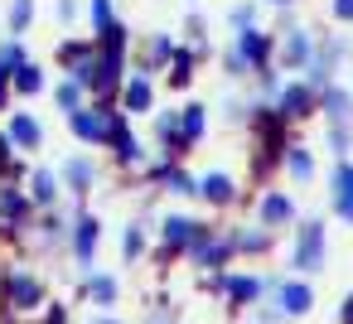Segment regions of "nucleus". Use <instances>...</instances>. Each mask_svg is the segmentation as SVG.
<instances>
[{
	"instance_id": "c85d7f7f",
	"label": "nucleus",
	"mask_w": 353,
	"mask_h": 324,
	"mask_svg": "<svg viewBox=\"0 0 353 324\" xmlns=\"http://www.w3.org/2000/svg\"><path fill=\"white\" fill-rule=\"evenodd\" d=\"M141 247H145V237H141V227H126V242H121V252H126V261H136V256H141Z\"/></svg>"
},
{
	"instance_id": "9b49d317",
	"label": "nucleus",
	"mask_w": 353,
	"mask_h": 324,
	"mask_svg": "<svg viewBox=\"0 0 353 324\" xmlns=\"http://www.w3.org/2000/svg\"><path fill=\"white\" fill-rule=\"evenodd\" d=\"M25 223V199L15 189H0V232H10Z\"/></svg>"
},
{
	"instance_id": "0eeeda50",
	"label": "nucleus",
	"mask_w": 353,
	"mask_h": 324,
	"mask_svg": "<svg viewBox=\"0 0 353 324\" xmlns=\"http://www.w3.org/2000/svg\"><path fill=\"white\" fill-rule=\"evenodd\" d=\"M63 59H73V83H78V88H92V78H97V59H102V54L78 49V44H63Z\"/></svg>"
},
{
	"instance_id": "72a5a7b5",
	"label": "nucleus",
	"mask_w": 353,
	"mask_h": 324,
	"mask_svg": "<svg viewBox=\"0 0 353 324\" xmlns=\"http://www.w3.org/2000/svg\"><path fill=\"white\" fill-rule=\"evenodd\" d=\"M92 20H97V30L112 25V0H92Z\"/></svg>"
},
{
	"instance_id": "aec40b11",
	"label": "nucleus",
	"mask_w": 353,
	"mask_h": 324,
	"mask_svg": "<svg viewBox=\"0 0 353 324\" xmlns=\"http://www.w3.org/2000/svg\"><path fill=\"white\" fill-rule=\"evenodd\" d=\"M126 107L131 112H145L150 107V78H131L126 83Z\"/></svg>"
},
{
	"instance_id": "7c9ffc66",
	"label": "nucleus",
	"mask_w": 353,
	"mask_h": 324,
	"mask_svg": "<svg viewBox=\"0 0 353 324\" xmlns=\"http://www.w3.org/2000/svg\"><path fill=\"white\" fill-rule=\"evenodd\" d=\"M78 92H83L78 83H63V88H59V107H63V112H78Z\"/></svg>"
},
{
	"instance_id": "4468645a",
	"label": "nucleus",
	"mask_w": 353,
	"mask_h": 324,
	"mask_svg": "<svg viewBox=\"0 0 353 324\" xmlns=\"http://www.w3.org/2000/svg\"><path fill=\"white\" fill-rule=\"evenodd\" d=\"M199 194H203L208 203H232V199H237V189H232L228 174H208V179L199 184Z\"/></svg>"
},
{
	"instance_id": "423d86ee",
	"label": "nucleus",
	"mask_w": 353,
	"mask_h": 324,
	"mask_svg": "<svg viewBox=\"0 0 353 324\" xmlns=\"http://www.w3.org/2000/svg\"><path fill=\"white\" fill-rule=\"evenodd\" d=\"M218 285H223L218 295H228L232 305H252V300H256V295L266 290V285H261L256 276H218Z\"/></svg>"
},
{
	"instance_id": "a878e982",
	"label": "nucleus",
	"mask_w": 353,
	"mask_h": 324,
	"mask_svg": "<svg viewBox=\"0 0 353 324\" xmlns=\"http://www.w3.org/2000/svg\"><path fill=\"white\" fill-rule=\"evenodd\" d=\"M30 15H34V0H15V6H10V30L15 34L30 30Z\"/></svg>"
},
{
	"instance_id": "e433bc0d",
	"label": "nucleus",
	"mask_w": 353,
	"mask_h": 324,
	"mask_svg": "<svg viewBox=\"0 0 353 324\" xmlns=\"http://www.w3.org/2000/svg\"><path fill=\"white\" fill-rule=\"evenodd\" d=\"M339 194H353V170H348V165L339 170Z\"/></svg>"
},
{
	"instance_id": "2eb2a0df",
	"label": "nucleus",
	"mask_w": 353,
	"mask_h": 324,
	"mask_svg": "<svg viewBox=\"0 0 353 324\" xmlns=\"http://www.w3.org/2000/svg\"><path fill=\"white\" fill-rule=\"evenodd\" d=\"M83 290H88L97 305H117V295H121L117 276H88V281H83Z\"/></svg>"
},
{
	"instance_id": "39448f33",
	"label": "nucleus",
	"mask_w": 353,
	"mask_h": 324,
	"mask_svg": "<svg viewBox=\"0 0 353 324\" xmlns=\"http://www.w3.org/2000/svg\"><path fill=\"white\" fill-rule=\"evenodd\" d=\"M203 232H208V227L194 223V218H165V247H170V252H189Z\"/></svg>"
},
{
	"instance_id": "4be33fe9",
	"label": "nucleus",
	"mask_w": 353,
	"mask_h": 324,
	"mask_svg": "<svg viewBox=\"0 0 353 324\" xmlns=\"http://www.w3.org/2000/svg\"><path fill=\"white\" fill-rule=\"evenodd\" d=\"M261 218H266V223H285V218H290V199H285V194H266V199H261Z\"/></svg>"
},
{
	"instance_id": "a211bd4d",
	"label": "nucleus",
	"mask_w": 353,
	"mask_h": 324,
	"mask_svg": "<svg viewBox=\"0 0 353 324\" xmlns=\"http://www.w3.org/2000/svg\"><path fill=\"white\" fill-rule=\"evenodd\" d=\"M160 136H165V150H170V160H179V155H184V150H189V141H184V136H179V121H174V117H170V112H165V117H160Z\"/></svg>"
},
{
	"instance_id": "7ed1b4c3",
	"label": "nucleus",
	"mask_w": 353,
	"mask_h": 324,
	"mask_svg": "<svg viewBox=\"0 0 353 324\" xmlns=\"http://www.w3.org/2000/svg\"><path fill=\"white\" fill-rule=\"evenodd\" d=\"M324 261V227L319 223H310V227H300V242H295V266L300 271H314Z\"/></svg>"
},
{
	"instance_id": "c756f323",
	"label": "nucleus",
	"mask_w": 353,
	"mask_h": 324,
	"mask_svg": "<svg viewBox=\"0 0 353 324\" xmlns=\"http://www.w3.org/2000/svg\"><path fill=\"white\" fill-rule=\"evenodd\" d=\"M305 54H310V39H305V34H290V44H285V59H290V63H300Z\"/></svg>"
},
{
	"instance_id": "1a4fd4ad",
	"label": "nucleus",
	"mask_w": 353,
	"mask_h": 324,
	"mask_svg": "<svg viewBox=\"0 0 353 324\" xmlns=\"http://www.w3.org/2000/svg\"><path fill=\"white\" fill-rule=\"evenodd\" d=\"M276 295H281V314H310V305H314V290L305 281H285Z\"/></svg>"
},
{
	"instance_id": "b1692460",
	"label": "nucleus",
	"mask_w": 353,
	"mask_h": 324,
	"mask_svg": "<svg viewBox=\"0 0 353 324\" xmlns=\"http://www.w3.org/2000/svg\"><path fill=\"white\" fill-rule=\"evenodd\" d=\"M63 174H68V184H73V189H83V184H92V160H68V165H63Z\"/></svg>"
},
{
	"instance_id": "6e6552de",
	"label": "nucleus",
	"mask_w": 353,
	"mask_h": 324,
	"mask_svg": "<svg viewBox=\"0 0 353 324\" xmlns=\"http://www.w3.org/2000/svg\"><path fill=\"white\" fill-rule=\"evenodd\" d=\"M117 78H121V49H102V59H97V78H92V88H97L102 97H112V92H117Z\"/></svg>"
},
{
	"instance_id": "f257e3e1",
	"label": "nucleus",
	"mask_w": 353,
	"mask_h": 324,
	"mask_svg": "<svg viewBox=\"0 0 353 324\" xmlns=\"http://www.w3.org/2000/svg\"><path fill=\"white\" fill-rule=\"evenodd\" d=\"M0 290H6L10 314H34L44 305V281L34 271H6V276H0Z\"/></svg>"
},
{
	"instance_id": "bb28decb",
	"label": "nucleus",
	"mask_w": 353,
	"mask_h": 324,
	"mask_svg": "<svg viewBox=\"0 0 353 324\" xmlns=\"http://www.w3.org/2000/svg\"><path fill=\"white\" fill-rule=\"evenodd\" d=\"M189 73H194V54H174V73H170V83H174V88H184V83H189Z\"/></svg>"
},
{
	"instance_id": "412c9836",
	"label": "nucleus",
	"mask_w": 353,
	"mask_h": 324,
	"mask_svg": "<svg viewBox=\"0 0 353 324\" xmlns=\"http://www.w3.org/2000/svg\"><path fill=\"white\" fill-rule=\"evenodd\" d=\"M179 136H184L189 145L203 136V107H184V117H179Z\"/></svg>"
},
{
	"instance_id": "5701e85b",
	"label": "nucleus",
	"mask_w": 353,
	"mask_h": 324,
	"mask_svg": "<svg viewBox=\"0 0 353 324\" xmlns=\"http://www.w3.org/2000/svg\"><path fill=\"white\" fill-rule=\"evenodd\" d=\"M15 88H20V92H39V88H44L39 63H20V68H15Z\"/></svg>"
},
{
	"instance_id": "9d476101",
	"label": "nucleus",
	"mask_w": 353,
	"mask_h": 324,
	"mask_svg": "<svg viewBox=\"0 0 353 324\" xmlns=\"http://www.w3.org/2000/svg\"><path fill=\"white\" fill-rule=\"evenodd\" d=\"M73 252H78V261L83 266H92V252H97V218H78L73 223Z\"/></svg>"
},
{
	"instance_id": "393cba45",
	"label": "nucleus",
	"mask_w": 353,
	"mask_h": 324,
	"mask_svg": "<svg viewBox=\"0 0 353 324\" xmlns=\"http://www.w3.org/2000/svg\"><path fill=\"white\" fill-rule=\"evenodd\" d=\"M30 194H34V203H54V194H59L54 189V174H34L30 179Z\"/></svg>"
},
{
	"instance_id": "f03ea898",
	"label": "nucleus",
	"mask_w": 353,
	"mask_h": 324,
	"mask_svg": "<svg viewBox=\"0 0 353 324\" xmlns=\"http://www.w3.org/2000/svg\"><path fill=\"white\" fill-rule=\"evenodd\" d=\"M121 117L112 112V107H97V112H68V126H73V136H83V141H112V126H117Z\"/></svg>"
},
{
	"instance_id": "a19ab883",
	"label": "nucleus",
	"mask_w": 353,
	"mask_h": 324,
	"mask_svg": "<svg viewBox=\"0 0 353 324\" xmlns=\"http://www.w3.org/2000/svg\"><path fill=\"white\" fill-rule=\"evenodd\" d=\"M343 324H353V295L343 300Z\"/></svg>"
},
{
	"instance_id": "f704fd0d",
	"label": "nucleus",
	"mask_w": 353,
	"mask_h": 324,
	"mask_svg": "<svg viewBox=\"0 0 353 324\" xmlns=\"http://www.w3.org/2000/svg\"><path fill=\"white\" fill-rule=\"evenodd\" d=\"M290 170H295V174L305 179V174H310L314 165H310V155H305V150H290Z\"/></svg>"
},
{
	"instance_id": "4c0bfd02",
	"label": "nucleus",
	"mask_w": 353,
	"mask_h": 324,
	"mask_svg": "<svg viewBox=\"0 0 353 324\" xmlns=\"http://www.w3.org/2000/svg\"><path fill=\"white\" fill-rule=\"evenodd\" d=\"M6 165H10V136L0 131V170H6Z\"/></svg>"
},
{
	"instance_id": "ea45409f",
	"label": "nucleus",
	"mask_w": 353,
	"mask_h": 324,
	"mask_svg": "<svg viewBox=\"0 0 353 324\" xmlns=\"http://www.w3.org/2000/svg\"><path fill=\"white\" fill-rule=\"evenodd\" d=\"M334 10H339L343 20H353V0H334Z\"/></svg>"
},
{
	"instance_id": "f3484780",
	"label": "nucleus",
	"mask_w": 353,
	"mask_h": 324,
	"mask_svg": "<svg viewBox=\"0 0 353 324\" xmlns=\"http://www.w3.org/2000/svg\"><path fill=\"white\" fill-rule=\"evenodd\" d=\"M39 136H44V131H39V121H34V117H25V112H20V117L10 121V141H15V145H39Z\"/></svg>"
},
{
	"instance_id": "c9c22d12",
	"label": "nucleus",
	"mask_w": 353,
	"mask_h": 324,
	"mask_svg": "<svg viewBox=\"0 0 353 324\" xmlns=\"http://www.w3.org/2000/svg\"><path fill=\"white\" fill-rule=\"evenodd\" d=\"M44 324H68V310H63V305H49V314H44Z\"/></svg>"
},
{
	"instance_id": "473e14b6",
	"label": "nucleus",
	"mask_w": 353,
	"mask_h": 324,
	"mask_svg": "<svg viewBox=\"0 0 353 324\" xmlns=\"http://www.w3.org/2000/svg\"><path fill=\"white\" fill-rule=\"evenodd\" d=\"M232 247H242V252H261V247H266V232H242V237H232Z\"/></svg>"
},
{
	"instance_id": "6ab92c4d",
	"label": "nucleus",
	"mask_w": 353,
	"mask_h": 324,
	"mask_svg": "<svg viewBox=\"0 0 353 324\" xmlns=\"http://www.w3.org/2000/svg\"><path fill=\"white\" fill-rule=\"evenodd\" d=\"M310 102H314V97H310V88H290V92L281 97V117H290V121H295V117H305V112H310Z\"/></svg>"
},
{
	"instance_id": "20e7f679",
	"label": "nucleus",
	"mask_w": 353,
	"mask_h": 324,
	"mask_svg": "<svg viewBox=\"0 0 353 324\" xmlns=\"http://www.w3.org/2000/svg\"><path fill=\"white\" fill-rule=\"evenodd\" d=\"M237 247H232V237H213V232H203L194 247H189V256H194V266H223L228 256H232Z\"/></svg>"
},
{
	"instance_id": "f8f14e48",
	"label": "nucleus",
	"mask_w": 353,
	"mask_h": 324,
	"mask_svg": "<svg viewBox=\"0 0 353 324\" xmlns=\"http://www.w3.org/2000/svg\"><path fill=\"white\" fill-rule=\"evenodd\" d=\"M271 54V44H266V34L261 30H242V44H237V59L242 63H261Z\"/></svg>"
},
{
	"instance_id": "cd10ccee",
	"label": "nucleus",
	"mask_w": 353,
	"mask_h": 324,
	"mask_svg": "<svg viewBox=\"0 0 353 324\" xmlns=\"http://www.w3.org/2000/svg\"><path fill=\"white\" fill-rule=\"evenodd\" d=\"M145 59H150V63H160V59H174V44L160 34V39H150V44H145Z\"/></svg>"
},
{
	"instance_id": "ddd939ff",
	"label": "nucleus",
	"mask_w": 353,
	"mask_h": 324,
	"mask_svg": "<svg viewBox=\"0 0 353 324\" xmlns=\"http://www.w3.org/2000/svg\"><path fill=\"white\" fill-rule=\"evenodd\" d=\"M112 150H117V160H121V165H136V160H141V141H136L121 121L112 126Z\"/></svg>"
},
{
	"instance_id": "2f4dec72",
	"label": "nucleus",
	"mask_w": 353,
	"mask_h": 324,
	"mask_svg": "<svg viewBox=\"0 0 353 324\" xmlns=\"http://www.w3.org/2000/svg\"><path fill=\"white\" fill-rule=\"evenodd\" d=\"M324 107H329V117H334V121H343V117H348V97H343V92H329V97H324Z\"/></svg>"
},
{
	"instance_id": "58836bf2",
	"label": "nucleus",
	"mask_w": 353,
	"mask_h": 324,
	"mask_svg": "<svg viewBox=\"0 0 353 324\" xmlns=\"http://www.w3.org/2000/svg\"><path fill=\"white\" fill-rule=\"evenodd\" d=\"M339 213H343V218H353V194H339Z\"/></svg>"
},
{
	"instance_id": "79ce46f5",
	"label": "nucleus",
	"mask_w": 353,
	"mask_h": 324,
	"mask_svg": "<svg viewBox=\"0 0 353 324\" xmlns=\"http://www.w3.org/2000/svg\"><path fill=\"white\" fill-rule=\"evenodd\" d=\"M97 324H117V319H97Z\"/></svg>"
},
{
	"instance_id": "dca6fc26",
	"label": "nucleus",
	"mask_w": 353,
	"mask_h": 324,
	"mask_svg": "<svg viewBox=\"0 0 353 324\" xmlns=\"http://www.w3.org/2000/svg\"><path fill=\"white\" fill-rule=\"evenodd\" d=\"M25 63V54H20V44H6L0 49V112H6V83L15 78V68Z\"/></svg>"
}]
</instances>
